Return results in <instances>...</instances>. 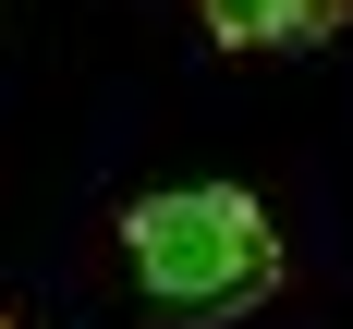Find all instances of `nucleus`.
<instances>
[{"label": "nucleus", "instance_id": "1", "mask_svg": "<svg viewBox=\"0 0 353 329\" xmlns=\"http://www.w3.org/2000/svg\"><path fill=\"white\" fill-rule=\"evenodd\" d=\"M122 268L159 317L219 329V317H256L281 292V219L244 183H159V195L122 208Z\"/></svg>", "mask_w": 353, "mask_h": 329}, {"label": "nucleus", "instance_id": "2", "mask_svg": "<svg viewBox=\"0 0 353 329\" xmlns=\"http://www.w3.org/2000/svg\"><path fill=\"white\" fill-rule=\"evenodd\" d=\"M341 12L353 0H195L219 49H317V37H341Z\"/></svg>", "mask_w": 353, "mask_h": 329}, {"label": "nucleus", "instance_id": "3", "mask_svg": "<svg viewBox=\"0 0 353 329\" xmlns=\"http://www.w3.org/2000/svg\"><path fill=\"white\" fill-rule=\"evenodd\" d=\"M0 329H12V317H0Z\"/></svg>", "mask_w": 353, "mask_h": 329}]
</instances>
